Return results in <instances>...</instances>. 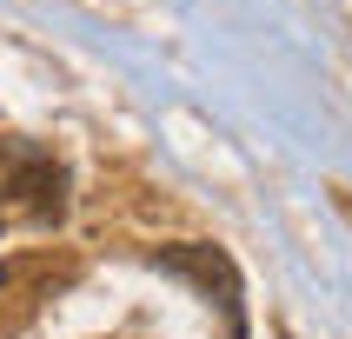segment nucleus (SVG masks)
Instances as JSON below:
<instances>
[{
	"label": "nucleus",
	"instance_id": "f257e3e1",
	"mask_svg": "<svg viewBox=\"0 0 352 339\" xmlns=\"http://www.w3.org/2000/svg\"><path fill=\"white\" fill-rule=\"evenodd\" d=\"M74 259L67 253H14V259H0V339H20L27 326L40 319V306L54 293H67L74 286Z\"/></svg>",
	"mask_w": 352,
	"mask_h": 339
},
{
	"label": "nucleus",
	"instance_id": "f03ea898",
	"mask_svg": "<svg viewBox=\"0 0 352 339\" xmlns=\"http://www.w3.org/2000/svg\"><path fill=\"white\" fill-rule=\"evenodd\" d=\"M7 193H14L34 219H60V213H67V173H60L54 153H34V146L14 153V166H7Z\"/></svg>",
	"mask_w": 352,
	"mask_h": 339
},
{
	"label": "nucleus",
	"instance_id": "7ed1b4c3",
	"mask_svg": "<svg viewBox=\"0 0 352 339\" xmlns=\"http://www.w3.org/2000/svg\"><path fill=\"white\" fill-rule=\"evenodd\" d=\"M153 266H166V273L193 279V286H206V293H219L226 306L239 299V273L233 259L219 253V246H166V253H153Z\"/></svg>",
	"mask_w": 352,
	"mask_h": 339
}]
</instances>
